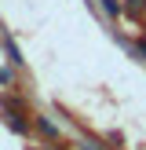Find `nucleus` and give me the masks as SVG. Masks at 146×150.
I'll return each mask as SVG.
<instances>
[{"instance_id":"obj_1","label":"nucleus","mask_w":146,"mask_h":150,"mask_svg":"<svg viewBox=\"0 0 146 150\" xmlns=\"http://www.w3.org/2000/svg\"><path fill=\"white\" fill-rule=\"evenodd\" d=\"M102 7H106L110 15H117V11H121V4H117V0H102Z\"/></svg>"},{"instance_id":"obj_2","label":"nucleus","mask_w":146,"mask_h":150,"mask_svg":"<svg viewBox=\"0 0 146 150\" xmlns=\"http://www.w3.org/2000/svg\"><path fill=\"white\" fill-rule=\"evenodd\" d=\"M142 4H146V0H128V7H131V11H142Z\"/></svg>"}]
</instances>
